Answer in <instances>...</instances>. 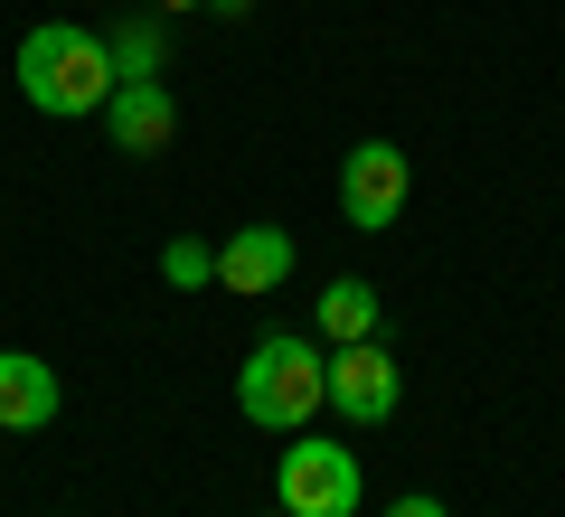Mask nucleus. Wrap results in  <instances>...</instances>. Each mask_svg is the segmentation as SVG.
<instances>
[{
  "mask_svg": "<svg viewBox=\"0 0 565 517\" xmlns=\"http://www.w3.org/2000/svg\"><path fill=\"white\" fill-rule=\"evenodd\" d=\"M10 76H20V95L47 122H85V114L114 104V47L95 29H76V20H39L20 39V57H10Z\"/></svg>",
  "mask_w": 565,
  "mask_h": 517,
  "instance_id": "f257e3e1",
  "label": "nucleus"
},
{
  "mask_svg": "<svg viewBox=\"0 0 565 517\" xmlns=\"http://www.w3.org/2000/svg\"><path fill=\"white\" fill-rule=\"evenodd\" d=\"M321 405H330V358H321V338L274 330V338H255V348H245V367H236V414L255 423V433H302Z\"/></svg>",
  "mask_w": 565,
  "mask_h": 517,
  "instance_id": "f03ea898",
  "label": "nucleus"
},
{
  "mask_svg": "<svg viewBox=\"0 0 565 517\" xmlns=\"http://www.w3.org/2000/svg\"><path fill=\"white\" fill-rule=\"evenodd\" d=\"M282 508L292 517H359V452L321 433H292L282 452Z\"/></svg>",
  "mask_w": 565,
  "mask_h": 517,
  "instance_id": "7ed1b4c3",
  "label": "nucleus"
},
{
  "mask_svg": "<svg viewBox=\"0 0 565 517\" xmlns=\"http://www.w3.org/2000/svg\"><path fill=\"white\" fill-rule=\"evenodd\" d=\"M340 217L359 226V236H386V226L405 217V151L396 141H359V151L340 160Z\"/></svg>",
  "mask_w": 565,
  "mask_h": 517,
  "instance_id": "20e7f679",
  "label": "nucleus"
},
{
  "mask_svg": "<svg viewBox=\"0 0 565 517\" xmlns=\"http://www.w3.org/2000/svg\"><path fill=\"white\" fill-rule=\"evenodd\" d=\"M330 405L349 423H386L405 405V367L386 358L377 338H349V348H330Z\"/></svg>",
  "mask_w": 565,
  "mask_h": 517,
  "instance_id": "39448f33",
  "label": "nucleus"
},
{
  "mask_svg": "<svg viewBox=\"0 0 565 517\" xmlns=\"http://www.w3.org/2000/svg\"><path fill=\"white\" fill-rule=\"evenodd\" d=\"M104 132H114V151H132V160L170 151V132H180V104H170V85H161V76L114 85V104H104Z\"/></svg>",
  "mask_w": 565,
  "mask_h": 517,
  "instance_id": "423d86ee",
  "label": "nucleus"
},
{
  "mask_svg": "<svg viewBox=\"0 0 565 517\" xmlns=\"http://www.w3.org/2000/svg\"><path fill=\"white\" fill-rule=\"evenodd\" d=\"M217 282L236 301L282 292V282H292V236H282V226H236V236L217 245Z\"/></svg>",
  "mask_w": 565,
  "mask_h": 517,
  "instance_id": "0eeeda50",
  "label": "nucleus"
},
{
  "mask_svg": "<svg viewBox=\"0 0 565 517\" xmlns=\"http://www.w3.org/2000/svg\"><path fill=\"white\" fill-rule=\"evenodd\" d=\"M57 405H66L57 367L29 358V348H0V433H47Z\"/></svg>",
  "mask_w": 565,
  "mask_h": 517,
  "instance_id": "6e6552de",
  "label": "nucleus"
},
{
  "mask_svg": "<svg viewBox=\"0 0 565 517\" xmlns=\"http://www.w3.org/2000/svg\"><path fill=\"white\" fill-rule=\"evenodd\" d=\"M311 320H321V338H330V348H349V338H377V292H367L359 273H349V282H330V292L311 301Z\"/></svg>",
  "mask_w": 565,
  "mask_h": 517,
  "instance_id": "1a4fd4ad",
  "label": "nucleus"
},
{
  "mask_svg": "<svg viewBox=\"0 0 565 517\" xmlns=\"http://www.w3.org/2000/svg\"><path fill=\"white\" fill-rule=\"evenodd\" d=\"M104 47H114V85H132V76H161V57H170L161 20H122Z\"/></svg>",
  "mask_w": 565,
  "mask_h": 517,
  "instance_id": "9d476101",
  "label": "nucleus"
},
{
  "mask_svg": "<svg viewBox=\"0 0 565 517\" xmlns=\"http://www.w3.org/2000/svg\"><path fill=\"white\" fill-rule=\"evenodd\" d=\"M161 282H180V292L217 282V245H199V236H170V245H161Z\"/></svg>",
  "mask_w": 565,
  "mask_h": 517,
  "instance_id": "9b49d317",
  "label": "nucleus"
},
{
  "mask_svg": "<svg viewBox=\"0 0 565 517\" xmlns=\"http://www.w3.org/2000/svg\"><path fill=\"white\" fill-rule=\"evenodd\" d=\"M386 517H452V508H444V498H424V489H415V498H396Z\"/></svg>",
  "mask_w": 565,
  "mask_h": 517,
  "instance_id": "f8f14e48",
  "label": "nucleus"
},
{
  "mask_svg": "<svg viewBox=\"0 0 565 517\" xmlns=\"http://www.w3.org/2000/svg\"><path fill=\"white\" fill-rule=\"evenodd\" d=\"M207 10H217V20H245V10H255V0H207Z\"/></svg>",
  "mask_w": 565,
  "mask_h": 517,
  "instance_id": "ddd939ff",
  "label": "nucleus"
},
{
  "mask_svg": "<svg viewBox=\"0 0 565 517\" xmlns=\"http://www.w3.org/2000/svg\"><path fill=\"white\" fill-rule=\"evenodd\" d=\"M151 10H207V0H151Z\"/></svg>",
  "mask_w": 565,
  "mask_h": 517,
  "instance_id": "4468645a",
  "label": "nucleus"
},
{
  "mask_svg": "<svg viewBox=\"0 0 565 517\" xmlns=\"http://www.w3.org/2000/svg\"><path fill=\"white\" fill-rule=\"evenodd\" d=\"M264 517H292V508H264Z\"/></svg>",
  "mask_w": 565,
  "mask_h": 517,
  "instance_id": "2eb2a0df",
  "label": "nucleus"
}]
</instances>
